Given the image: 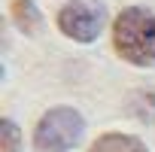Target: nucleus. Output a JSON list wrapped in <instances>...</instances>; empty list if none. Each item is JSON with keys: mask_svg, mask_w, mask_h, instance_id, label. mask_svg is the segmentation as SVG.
Returning a JSON list of instances; mask_svg holds the SVG:
<instances>
[{"mask_svg": "<svg viewBox=\"0 0 155 152\" xmlns=\"http://www.w3.org/2000/svg\"><path fill=\"white\" fill-rule=\"evenodd\" d=\"M104 21H107V6L101 0H70L58 12L61 34L76 43H94L104 31Z\"/></svg>", "mask_w": 155, "mask_h": 152, "instance_id": "nucleus-3", "label": "nucleus"}, {"mask_svg": "<svg viewBox=\"0 0 155 152\" xmlns=\"http://www.w3.org/2000/svg\"><path fill=\"white\" fill-rule=\"evenodd\" d=\"M113 46L122 61L137 67H155V12L128 6L113 21Z\"/></svg>", "mask_w": 155, "mask_h": 152, "instance_id": "nucleus-1", "label": "nucleus"}, {"mask_svg": "<svg viewBox=\"0 0 155 152\" xmlns=\"http://www.w3.org/2000/svg\"><path fill=\"white\" fill-rule=\"evenodd\" d=\"M85 131L82 116L73 107H52L43 113L34 131V146L40 152H70Z\"/></svg>", "mask_w": 155, "mask_h": 152, "instance_id": "nucleus-2", "label": "nucleus"}, {"mask_svg": "<svg viewBox=\"0 0 155 152\" xmlns=\"http://www.w3.org/2000/svg\"><path fill=\"white\" fill-rule=\"evenodd\" d=\"M88 152H149L146 143L134 134H119V131H110V134H101Z\"/></svg>", "mask_w": 155, "mask_h": 152, "instance_id": "nucleus-4", "label": "nucleus"}, {"mask_svg": "<svg viewBox=\"0 0 155 152\" xmlns=\"http://www.w3.org/2000/svg\"><path fill=\"white\" fill-rule=\"evenodd\" d=\"M0 152H21V134L12 119H0Z\"/></svg>", "mask_w": 155, "mask_h": 152, "instance_id": "nucleus-6", "label": "nucleus"}, {"mask_svg": "<svg viewBox=\"0 0 155 152\" xmlns=\"http://www.w3.org/2000/svg\"><path fill=\"white\" fill-rule=\"evenodd\" d=\"M12 21L25 34H37L43 28V15H40L34 0H12Z\"/></svg>", "mask_w": 155, "mask_h": 152, "instance_id": "nucleus-5", "label": "nucleus"}]
</instances>
